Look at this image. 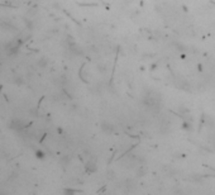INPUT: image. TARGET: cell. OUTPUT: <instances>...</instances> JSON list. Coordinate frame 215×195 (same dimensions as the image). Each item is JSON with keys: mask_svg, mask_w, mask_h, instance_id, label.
<instances>
[{"mask_svg": "<svg viewBox=\"0 0 215 195\" xmlns=\"http://www.w3.org/2000/svg\"><path fill=\"white\" fill-rule=\"evenodd\" d=\"M101 129H103V132L106 133V135H110V133H113V131H114V127H113V124L109 122H103L101 123Z\"/></svg>", "mask_w": 215, "mask_h": 195, "instance_id": "1", "label": "cell"}, {"mask_svg": "<svg viewBox=\"0 0 215 195\" xmlns=\"http://www.w3.org/2000/svg\"><path fill=\"white\" fill-rule=\"evenodd\" d=\"M86 171H87L89 174L95 172V171H96V163H95V162H89L87 165H86Z\"/></svg>", "mask_w": 215, "mask_h": 195, "instance_id": "2", "label": "cell"}, {"mask_svg": "<svg viewBox=\"0 0 215 195\" xmlns=\"http://www.w3.org/2000/svg\"><path fill=\"white\" fill-rule=\"evenodd\" d=\"M36 157H37V158H39V160H43V158L46 157V153H44L43 151L38 150V151H36Z\"/></svg>", "mask_w": 215, "mask_h": 195, "instance_id": "3", "label": "cell"}, {"mask_svg": "<svg viewBox=\"0 0 215 195\" xmlns=\"http://www.w3.org/2000/svg\"><path fill=\"white\" fill-rule=\"evenodd\" d=\"M182 129H185V131H191V129H192L191 123H189V122H183V123H182Z\"/></svg>", "mask_w": 215, "mask_h": 195, "instance_id": "4", "label": "cell"}]
</instances>
